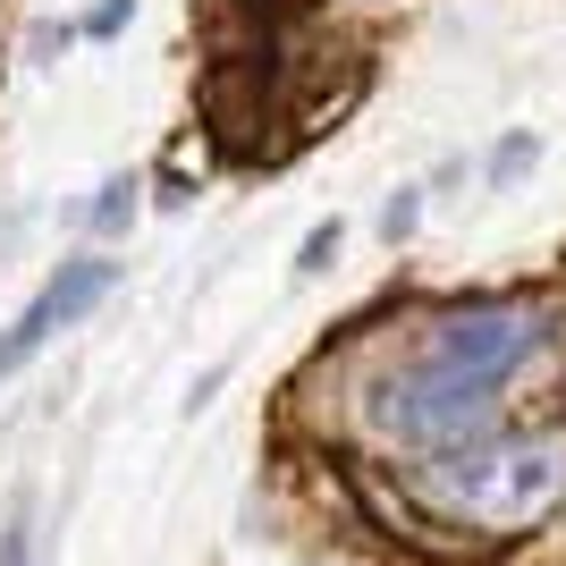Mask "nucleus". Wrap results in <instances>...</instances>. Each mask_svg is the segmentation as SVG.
<instances>
[{
  "label": "nucleus",
  "mask_w": 566,
  "mask_h": 566,
  "mask_svg": "<svg viewBox=\"0 0 566 566\" xmlns=\"http://www.w3.org/2000/svg\"><path fill=\"white\" fill-rule=\"evenodd\" d=\"M406 507L465 542H524L566 507V431H482L389 465Z\"/></svg>",
  "instance_id": "nucleus-1"
},
{
  "label": "nucleus",
  "mask_w": 566,
  "mask_h": 566,
  "mask_svg": "<svg viewBox=\"0 0 566 566\" xmlns=\"http://www.w3.org/2000/svg\"><path fill=\"white\" fill-rule=\"evenodd\" d=\"M499 415H507V389L449 380V373H423V364H389V373H373L355 389V431L398 457L482 440V431H499Z\"/></svg>",
  "instance_id": "nucleus-2"
},
{
  "label": "nucleus",
  "mask_w": 566,
  "mask_h": 566,
  "mask_svg": "<svg viewBox=\"0 0 566 566\" xmlns=\"http://www.w3.org/2000/svg\"><path fill=\"white\" fill-rule=\"evenodd\" d=\"M549 347V305L533 296H465V305H440L415 322V347L406 364L449 380H482V389H507V380Z\"/></svg>",
  "instance_id": "nucleus-3"
},
{
  "label": "nucleus",
  "mask_w": 566,
  "mask_h": 566,
  "mask_svg": "<svg viewBox=\"0 0 566 566\" xmlns=\"http://www.w3.org/2000/svg\"><path fill=\"white\" fill-rule=\"evenodd\" d=\"M111 296H118V262L102 254V245H85V254H60V262L43 271V287L18 305V322L0 331V380H18L25 364L51 347V338L76 331L85 313H102Z\"/></svg>",
  "instance_id": "nucleus-4"
},
{
  "label": "nucleus",
  "mask_w": 566,
  "mask_h": 566,
  "mask_svg": "<svg viewBox=\"0 0 566 566\" xmlns=\"http://www.w3.org/2000/svg\"><path fill=\"white\" fill-rule=\"evenodd\" d=\"M136 212H144V178L136 169H111L94 187V203H76V229L94 237V245H118V237L136 229Z\"/></svg>",
  "instance_id": "nucleus-5"
},
{
  "label": "nucleus",
  "mask_w": 566,
  "mask_h": 566,
  "mask_svg": "<svg viewBox=\"0 0 566 566\" xmlns=\"http://www.w3.org/2000/svg\"><path fill=\"white\" fill-rule=\"evenodd\" d=\"M533 161H542V136H533V127H516V136H507V144L491 153V187H516V178H524Z\"/></svg>",
  "instance_id": "nucleus-6"
},
{
  "label": "nucleus",
  "mask_w": 566,
  "mask_h": 566,
  "mask_svg": "<svg viewBox=\"0 0 566 566\" xmlns=\"http://www.w3.org/2000/svg\"><path fill=\"white\" fill-rule=\"evenodd\" d=\"M338 245H347V229H338V220H322V229L296 245V280H322V271L338 262Z\"/></svg>",
  "instance_id": "nucleus-7"
},
{
  "label": "nucleus",
  "mask_w": 566,
  "mask_h": 566,
  "mask_svg": "<svg viewBox=\"0 0 566 566\" xmlns=\"http://www.w3.org/2000/svg\"><path fill=\"white\" fill-rule=\"evenodd\" d=\"M0 566H34V499H18L0 524Z\"/></svg>",
  "instance_id": "nucleus-8"
},
{
  "label": "nucleus",
  "mask_w": 566,
  "mask_h": 566,
  "mask_svg": "<svg viewBox=\"0 0 566 566\" xmlns=\"http://www.w3.org/2000/svg\"><path fill=\"white\" fill-rule=\"evenodd\" d=\"M415 220H423V187H398L389 203H380V237H389V245H406Z\"/></svg>",
  "instance_id": "nucleus-9"
},
{
  "label": "nucleus",
  "mask_w": 566,
  "mask_h": 566,
  "mask_svg": "<svg viewBox=\"0 0 566 566\" xmlns=\"http://www.w3.org/2000/svg\"><path fill=\"white\" fill-rule=\"evenodd\" d=\"M127 18H136V0H94V9L76 18V34H85V43H111V34H127Z\"/></svg>",
  "instance_id": "nucleus-10"
},
{
  "label": "nucleus",
  "mask_w": 566,
  "mask_h": 566,
  "mask_svg": "<svg viewBox=\"0 0 566 566\" xmlns=\"http://www.w3.org/2000/svg\"><path fill=\"white\" fill-rule=\"evenodd\" d=\"M69 43H76V25H34V34H25L34 60H51V51H69Z\"/></svg>",
  "instance_id": "nucleus-11"
}]
</instances>
